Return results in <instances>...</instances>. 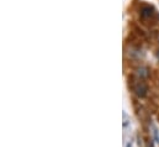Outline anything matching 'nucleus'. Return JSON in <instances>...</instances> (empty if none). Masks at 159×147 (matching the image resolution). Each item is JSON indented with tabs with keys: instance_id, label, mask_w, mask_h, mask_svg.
<instances>
[{
	"instance_id": "nucleus-3",
	"label": "nucleus",
	"mask_w": 159,
	"mask_h": 147,
	"mask_svg": "<svg viewBox=\"0 0 159 147\" xmlns=\"http://www.w3.org/2000/svg\"><path fill=\"white\" fill-rule=\"evenodd\" d=\"M136 74L141 78V79H143V78H147L148 77V69L146 68V67H139V68H137V71H136Z\"/></svg>"
},
{
	"instance_id": "nucleus-2",
	"label": "nucleus",
	"mask_w": 159,
	"mask_h": 147,
	"mask_svg": "<svg viewBox=\"0 0 159 147\" xmlns=\"http://www.w3.org/2000/svg\"><path fill=\"white\" fill-rule=\"evenodd\" d=\"M153 12H154V10L151 6H144L141 10V16L142 17H151L153 15Z\"/></svg>"
},
{
	"instance_id": "nucleus-1",
	"label": "nucleus",
	"mask_w": 159,
	"mask_h": 147,
	"mask_svg": "<svg viewBox=\"0 0 159 147\" xmlns=\"http://www.w3.org/2000/svg\"><path fill=\"white\" fill-rule=\"evenodd\" d=\"M133 90H134V93H136V94H137L138 97L143 98V97H146V95H147L148 88H147V85H146V84H144L143 82H139L138 84H136V85H134Z\"/></svg>"
}]
</instances>
